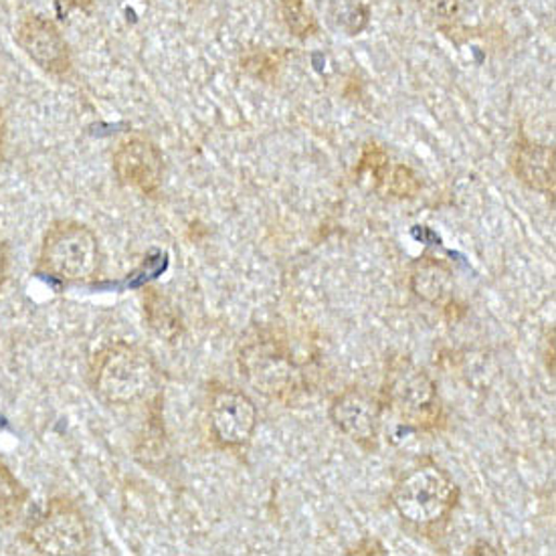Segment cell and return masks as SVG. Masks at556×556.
<instances>
[{"label":"cell","instance_id":"cell-1","mask_svg":"<svg viewBox=\"0 0 556 556\" xmlns=\"http://www.w3.org/2000/svg\"><path fill=\"white\" fill-rule=\"evenodd\" d=\"M89 379L96 395L108 405H132L156 384L159 366L152 354L128 342H116L91 361Z\"/></svg>","mask_w":556,"mask_h":556},{"label":"cell","instance_id":"cell-2","mask_svg":"<svg viewBox=\"0 0 556 556\" xmlns=\"http://www.w3.org/2000/svg\"><path fill=\"white\" fill-rule=\"evenodd\" d=\"M100 262V241L88 225L61 219L45 231L37 271L63 283H86L96 278Z\"/></svg>","mask_w":556,"mask_h":556},{"label":"cell","instance_id":"cell-3","mask_svg":"<svg viewBox=\"0 0 556 556\" xmlns=\"http://www.w3.org/2000/svg\"><path fill=\"white\" fill-rule=\"evenodd\" d=\"M396 514L413 527H433L454 513L459 488L435 462H424L399 478L391 494Z\"/></svg>","mask_w":556,"mask_h":556},{"label":"cell","instance_id":"cell-4","mask_svg":"<svg viewBox=\"0 0 556 556\" xmlns=\"http://www.w3.org/2000/svg\"><path fill=\"white\" fill-rule=\"evenodd\" d=\"M384 399L407 424L433 427L441 417L438 384L407 356H395L384 377Z\"/></svg>","mask_w":556,"mask_h":556},{"label":"cell","instance_id":"cell-5","mask_svg":"<svg viewBox=\"0 0 556 556\" xmlns=\"http://www.w3.org/2000/svg\"><path fill=\"white\" fill-rule=\"evenodd\" d=\"M25 541L39 555H86L91 544V528L75 502L53 498L43 516L27 528Z\"/></svg>","mask_w":556,"mask_h":556},{"label":"cell","instance_id":"cell-6","mask_svg":"<svg viewBox=\"0 0 556 556\" xmlns=\"http://www.w3.org/2000/svg\"><path fill=\"white\" fill-rule=\"evenodd\" d=\"M239 366L241 375H245L257 391L278 399L295 393L302 379L292 352L276 338L260 332L241 344Z\"/></svg>","mask_w":556,"mask_h":556},{"label":"cell","instance_id":"cell-7","mask_svg":"<svg viewBox=\"0 0 556 556\" xmlns=\"http://www.w3.org/2000/svg\"><path fill=\"white\" fill-rule=\"evenodd\" d=\"M330 419L365 452H375L379 447L382 403L365 389L351 387L340 393L330 405Z\"/></svg>","mask_w":556,"mask_h":556},{"label":"cell","instance_id":"cell-8","mask_svg":"<svg viewBox=\"0 0 556 556\" xmlns=\"http://www.w3.org/2000/svg\"><path fill=\"white\" fill-rule=\"evenodd\" d=\"M208 425L223 447H243L255 433L257 407L243 391L220 387L211 395Z\"/></svg>","mask_w":556,"mask_h":556},{"label":"cell","instance_id":"cell-9","mask_svg":"<svg viewBox=\"0 0 556 556\" xmlns=\"http://www.w3.org/2000/svg\"><path fill=\"white\" fill-rule=\"evenodd\" d=\"M16 45L45 74L65 77L72 72L70 45L58 25L43 15H25L15 33Z\"/></svg>","mask_w":556,"mask_h":556},{"label":"cell","instance_id":"cell-10","mask_svg":"<svg viewBox=\"0 0 556 556\" xmlns=\"http://www.w3.org/2000/svg\"><path fill=\"white\" fill-rule=\"evenodd\" d=\"M114 173L124 189L142 197H156L164 176L161 148L147 138H130L114 152Z\"/></svg>","mask_w":556,"mask_h":556},{"label":"cell","instance_id":"cell-11","mask_svg":"<svg viewBox=\"0 0 556 556\" xmlns=\"http://www.w3.org/2000/svg\"><path fill=\"white\" fill-rule=\"evenodd\" d=\"M514 175L532 191L555 194V148L520 140L510 156Z\"/></svg>","mask_w":556,"mask_h":556},{"label":"cell","instance_id":"cell-12","mask_svg":"<svg viewBox=\"0 0 556 556\" xmlns=\"http://www.w3.org/2000/svg\"><path fill=\"white\" fill-rule=\"evenodd\" d=\"M410 290L431 306H447L454 300V274L438 257L424 255L410 267Z\"/></svg>","mask_w":556,"mask_h":556},{"label":"cell","instance_id":"cell-13","mask_svg":"<svg viewBox=\"0 0 556 556\" xmlns=\"http://www.w3.org/2000/svg\"><path fill=\"white\" fill-rule=\"evenodd\" d=\"M29 502V490L13 473L4 462H0V525L11 527L23 516Z\"/></svg>","mask_w":556,"mask_h":556},{"label":"cell","instance_id":"cell-14","mask_svg":"<svg viewBox=\"0 0 556 556\" xmlns=\"http://www.w3.org/2000/svg\"><path fill=\"white\" fill-rule=\"evenodd\" d=\"M279 15L295 39L306 41L318 33V21L306 7V0H279Z\"/></svg>","mask_w":556,"mask_h":556},{"label":"cell","instance_id":"cell-15","mask_svg":"<svg viewBox=\"0 0 556 556\" xmlns=\"http://www.w3.org/2000/svg\"><path fill=\"white\" fill-rule=\"evenodd\" d=\"M377 189L395 199H413L417 192L421 191V180L419 176L410 170L409 166H391L382 173L381 178L377 180Z\"/></svg>","mask_w":556,"mask_h":556},{"label":"cell","instance_id":"cell-16","mask_svg":"<svg viewBox=\"0 0 556 556\" xmlns=\"http://www.w3.org/2000/svg\"><path fill=\"white\" fill-rule=\"evenodd\" d=\"M417 9L429 25L443 33L454 29L462 13L459 0H417Z\"/></svg>","mask_w":556,"mask_h":556},{"label":"cell","instance_id":"cell-17","mask_svg":"<svg viewBox=\"0 0 556 556\" xmlns=\"http://www.w3.org/2000/svg\"><path fill=\"white\" fill-rule=\"evenodd\" d=\"M278 53L271 51H251L241 59V67L260 79H269L278 72Z\"/></svg>","mask_w":556,"mask_h":556},{"label":"cell","instance_id":"cell-18","mask_svg":"<svg viewBox=\"0 0 556 556\" xmlns=\"http://www.w3.org/2000/svg\"><path fill=\"white\" fill-rule=\"evenodd\" d=\"M96 0H58V9L61 15H67L70 11H89Z\"/></svg>","mask_w":556,"mask_h":556},{"label":"cell","instance_id":"cell-19","mask_svg":"<svg viewBox=\"0 0 556 556\" xmlns=\"http://www.w3.org/2000/svg\"><path fill=\"white\" fill-rule=\"evenodd\" d=\"M9 264H11L9 245H7V241L0 237V290L4 288V283H7V279H9Z\"/></svg>","mask_w":556,"mask_h":556},{"label":"cell","instance_id":"cell-20","mask_svg":"<svg viewBox=\"0 0 556 556\" xmlns=\"http://www.w3.org/2000/svg\"><path fill=\"white\" fill-rule=\"evenodd\" d=\"M480 548H482V551H478V546H471L468 551V555H500V551H494V548L488 546V544H482Z\"/></svg>","mask_w":556,"mask_h":556},{"label":"cell","instance_id":"cell-21","mask_svg":"<svg viewBox=\"0 0 556 556\" xmlns=\"http://www.w3.org/2000/svg\"><path fill=\"white\" fill-rule=\"evenodd\" d=\"M4 136H7V126H4V116L0 110V161H2V152H4Z\"/></svg>","mask_w":556,"mask_h":556}]
</instances>
